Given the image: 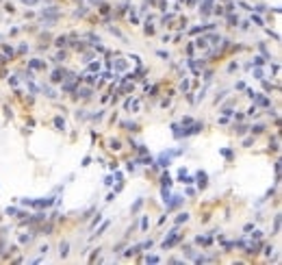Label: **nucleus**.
Returning <instances> with one entry per match:
<instances>
[{
    "label": "nucleus",
    "instance_id": "f257e3e1",
    "mask_svg": "<svg viewBox=\"0 0 282 265\" xmlns=\"http://www.w3.org/2000/svg\"><path fill=\"white\" fill-rule=\"evenodd\" d=\"M202 128H204V124H200V122H198V124H193V126L189 128V130H184V135H195V132H200Z\"/></svg>",
    "mask_w": 282,
    "mask_h": 265
},
{
    "label": "nucleus",
    "instance_id": "f03ea898",
    "mask_svg": "<svg viewBox=\"0 0 282 265\" xmlns=\"http://www.w3.org/2000/svg\"><path fill=\"white\" fill-rule=\"evenodd\" d=\"M65 78V74L61 72V70H55V72H52V80H55V83H59V80H63Z\"/></svg>",
    "mask_w": 282,
    "mask_h": 265
},
{
    "label": "nucleus",
    "instance_id": "7ed1b4c3",
    "mask_svg": "<svg viewBox=\"0 0 282 265\" xmlns=\"http://www.w3.org/2000/svg\"><path fill=\"white\" fill-rule=\"evenodd\" d=\"M198 178H200V189H204V187L208 185V183H206V180H208V176H206L204 172H200V174H198Z\"/></svg>",
    "mask_w": 282,
    "mask_h": 265
},
{
    "label": "nucleus",
    "instance_id": "20e7f679",
    "mask_svg": "<svg viewBox=\"0 0 282 265\" xmlns=\"http://www.w3.org/2000/svg\"><path fill=\"white\" fill-rule=\"evenodd\" d=\"M161 183H163V187H169V185H172V183H174V180H172V176H169V174H167V172H165V174H163V176H161Z\"/></svg>",
    "mask_w": 282,
    "mask_h": 265
},
{
    "label": "nucleus",
    "instance_id": "39448f33",
    "mask_svg": "<svg viewBox=\"0 0 282 265\" xmlns=\"http://www.w3.org/2000/svg\"><path fill=\"white\" fill-rule=\"evenodd\" d=\"M67 252H69V243L67 241H61V256H67Z\"/></svg>",
    "mask_w": 282,
    "mask_h": 265
},
{
    "label": "nucleus",
    "instance_id": "423d86ee",
    "mask_svg": "<svg viewBox=\"0 0 282 265\" xmlns=\"http://www.w3.org/2000/svg\"><path fill=\"white\" fill-rule=\"evenodd\" d=\"M126 109H133V111H137V109H139V100H128V102H126Z\"/></svg>",
    "mask_w": 282,
    "mask_h": 265
},
{
    "label": "nucleus",
    "instance_id": "0eeeda50",
    "mask_svg": "<svg viewBox=\"0 0 282 265\" xmlns=\"http://www.w3.org/2000/svg\"><path fill=\"white\" fill-rule=\"evenodd\" d=\"M55 126L59 128V130H63V128H65V120L63 118H55Z\"/></svg>",
    "mask_w": 282,
    "mask_h": 265
},
{
    "label": "nucleus",
    "instance_id": "6e6552de",
    "mask_svg": "<svg viewBox=\"0 0 282 265\" xmlns=\"http://www.w3.org/2000/svg\"><path fill=\"white\" fill-rule=\"evenodd\" d=\"M78 96H83V98H89V96H91V89H87V87L78 89Z\"/></svg>",
    "mask_w": 282,
    "mask_h": 265
},
{
    "label": "nucleus",
    "instance_id": "1a4fd4ad",
    "mask_svg": "<svg viewBox=\"0 0 282 265\" xmlns=\"http://www.w3.org/2000/svg\"><path fill=\"white\" fill-rule=\"evenodd\" d=\"M189 220V213H180L178 217H176V224H182V222H187Z\"/></svg>",
    "mask_w": 282,
    "mask_h": 265
},
{
    "label": "nucleus",
    "instance_id": "9d476101",
    "mask_svg": "<svg viewBox=\"0 0 282 265\" xmlns=\"http://www.w3.org/2000/svg\"><path fill=\"white\" fill-rule=\"evenodd\" d=\"M265 130V126H262V124H256V126H252V132L254 135H258V132H262Z\"/></svg>",
    "mask_w": 282,
    "mask_h": 265
},
{
    "label": "nucleus",
    "instance_id": "9b49d317",
    "mask_svg": "<svg viewBox=\"0 0 282 265\" xmlns=\"http://www.w3.org/2000/svg\"><path fill=\"white\" fill-rule=\"evenodd\" d=\"M141 204H143V200L139 198V200H137V202H135V204H133V213H137L139 209H141Z\"/></svg>",
    "mask_w": 282,
    "mask_h": 265
},
{
    "label": "nucleus",
    "instance_id": "f8f14e48",
    "mask_svg": "<svg viewBox=\"0 0 282 265\" xmlns=\"http://www.w3.org/2000/svg\"><path fill=\"white\" fill-rule=\"evenodd\" d=\"M109 148H111V150H119V148H122V143H119V141H117V139H113V141H111V146H109Z\"/></svg>",
    "mask_w": 282,
    "mask_h": 265
},
{
    "label": "nucleus",
    "instance_id": "ddd939ff",
    "mask_svg": "<svg viewBox=\"0 0 282 265\" xmlns=\"http://www.w3.org/2000/svg\"><path fill=\"white\" fill-rule=\"evenodd\" d=\"M124 126L128 128V130H139V126H137V124H135V122H126Z\"/></svg>",
    "mask_w": 282,
    "mask_h": 265
},
{
    "label": "nucleus",
    "instance_id": "4468645a",
    "mask_svg": "<svg viewBox=\"0 0 282 265\" xmlns=\"http://www.w3.org/2000/svg\"><path fill=\"white\" fill-rule=\"evenodd\" d=\"M228 22H230V26H237L239 18H234V15H228Z\"/></svg>",
    "mask_w": 282,
    "mask_h": 265
},
{
    "label": "nucleus",
    "instance_id": "2eb2a0df",
    "mask_svg": "<svg viewBox=\"0 0 282 265\" xmlns=\"http://www.w3.org/2000/svg\"><path fill=\"white\" fill-rule=\"evenodd\" d=\"M198 243H204V245H208V243H211V239H208V237H198Z\"/></svg>",
    "mask_w": 282,
    "mask_h": 265
},
{
    "label": "nucleus",
    "instance_id": "dca6fc26",
    "mask_svg": "<svg viewBox=\"0 0 282 265\" xmlns=\"http://www.w3.org/2000/svg\"><path fill=\"white\" fill-rule=\"evenodd\" d=\"M109 224H111V222H104V224H102V226H100V231H98V235H102V233H104V231H106V228H109Z\"/></svg>",
    "mask_w": 282,
    "mask_h": 265
},
{
    "label": "nucleus",
    "instance_id": "f3484780",
    "mask_svg": "<svg viewBox=\"0 0 282 265\" xmlns=\"http://www.w3.org/2000/svg\"><path fill=\"white\" fill-rule=\"evenodd\" d=\"M46 96H48V98H57V93L52 91V89H50V87H46Z\"/></svg>",
    "mask_w": 282,
    "mask_h": 265
},
{
    "label": "nucleus",
    "instance_id": "a211bd4d",
    "mask_svg": "<svg viewBox=\"0 0 282 265\" xmlns=\"http://www.w3.org/2000/svg\"><path fill=\"white\" fill-rule=\"evenodd\" d=\"M273 231H280V215H276V224H273Z\"/></svg>",
    "mask_w": 282,
    "mask_h": 265
},
{
    "label": "nucleus",
    "instance_id": "6ab92c4d",
    "mask_svg": "<svg viewBox=\"0 0 282 265\" xmlns=\"http://www.w3.org/2000/svg\"><path fill=\"white\" fill-rule=\"evenodd\" d=\"M30 239H33V237H30V235H22V237H20V241H22V243H28Z\"/></svg>",
    "mask_w": 282,
    "mask_h": 265
},
{
    "label": "nucleus",
    "instance_id": "aec40b11",
    "mask_svg": "<svg viewBox=\"0 0 282 265\" xmlns=\"http://www.w3.org/2000/svg\"><path fill=\"white\" fill-rule=\"evenodd\" d=\"M24 5H28V7H33V5H37V2H41V0H22Z\"/></svg>",
    "mask_w": 282,
    "mask_h": 265
},
{
    "label": "nucleus",
    "instance_id": "412c9836",
    "mask_svg": "<svg viewBox=\"0 0 282 265\" xmlns=\"http://www.w3.org/2000/svg\"><path fill=\"white\" fill-rule=\"evenodd\" d=\"M137 163H143V165H150V163H152V157H150V159H139Z\"/></svg>",
    "mask_w": 282,
    "mask_h": 265
},
{
    "label": "nucleus",
    "instance_id": "4be33fe9",
    "mask_svg": "<svg viewBox=\"0 0 282 265\" xmlns=\"http://www.w3.org/2000/svg\"><path fill=\"white\" fill-rule=\"evenodd\" d=\"M65 39H67V37H63V35H61L59 39H57V46H63V44H65Z\"/></svg>",
    "mask_w": 282,
    "mask_h": 265
},
{
    "label": "nucleus",
    "instance_id": "5701e85b",
    "mask_svg": "<svg viewBox=\"0 0 282 265\" xmlns=\"http://www.w3.org/2000/svg\"><path fill=\"white\" fill-rule=\"evenodd\" d=\"M145 261H148V263H156V261H158V256H154V254H152V256H148Z\"/></svg>",
    "mask_w": 282,
    "mask_h": 265
},
{
    "label": "nucleus",
    "instance_id": "b1692460",
    "mask_svg": "<svg viewBox=\"0 0 282 265\" xmlns=\"http://www.w3.org/2000/svg\"><path fill=\"white\" fill-rule=\"evenodd\" d=\"M158 57H161V59H169V54L163 52V50H158Z\"/></svg>",
    "mask_w": 282,
    "mask_h": 265
},
{
    "label": "nucleus",
    "instance_id": "393cba45",
    "mask_svg": "<svg viewBox=\"0 0 282 265\" xmlns=\"http://www.w3.org/2000/svg\"><path fill=\"white\" fill-rule=\"evenodd\" d=\"M44 63H39V61H30V68H41Z\"/></svg>",
    "mask_w": 282,
    "mask_h": 265
},
{
    "label": "nucleus",
    "instance_id": "a878e982",
    "mask_svg": "<svg viewBox=\"0 0 282 265\" xmlns=\"http://www.w3.org/2000/svg\"><path fill=\"white\" fill-rule=\"evenodd\" d=\"M63 59H65V52H59V54H57V59H55V61H63Z\"/></svg>",
    "mask_w": 282,
    "mask_h": 265
},
{
    "label": "nucleus",
    "instance_id": "bb28decb",
    "mask_svg": "<svg viewBox=\"0 0 282 265\" xmlns=\"http://www.w3.org/2000/svg\"><path fill=\"white\" fill-rule=\"evenodd\" d=\"M198 46H200V48H204V46H206V39H204V37H202V39H198Z\"/></svg>",
    "mask_w": 282,
    "mask_h": 265
},
{
    "label": "nucleus",
    "instance_id": "cd10ccee",
    "mask_svg": "<svg viewBox=\"0 0 282 265\" xmlns=\"http://www.w3.org/2000/svg\"><path fill=\"white\" fill-rule=\"evenodd\" d=\"M234 128H237V132L241 135V132H245V128H248V126H234Z\"/></svg>",
    "mask_w": 282,
    "mask_h": 265
}]
</instances>
